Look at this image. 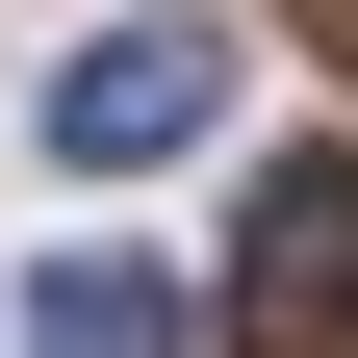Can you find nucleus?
Returning <instances> with one entry per match:
<instances>
[{
    "label": "nucleus",
    "mask_w": 358,
    "mask_h": 358,
    "mask_svg": "<svg viewBox=\"0 0 358 358\" xmlns=\"http://www.w3.org/2000/svg\"><path fill=\"white\" fill-rule=\"evenodd\" d=\"M231 358H358V154H282L231 231Z\"/></svg>",
    "instance_id": "obj_1"
},
{
    "label": "nucleus",
    "mask_w": 358,
    "mask_h": 358,
    "mask_svg": "<svg viewBox=\"0 0 358 358\" xmlns=\"http://www.w3.org/2000/svg\"><path fill=\"white\" fill-rule=\"evenodd\" d=\"M205 103H231V26H77V52H52V154H179V128H205Z\"/></svg>",
    "instance_id": "obj_2"
},
{
    "label": "nucleus",
    "mask_w": 358,
    "mask_h": 358,
    "mask_svg": "<svg viewBox=\"0 0 358 358\" xmlns=\"http://www.w3.org/2000/svg\"><path fill=\"white\" fill-rule=\"evenodd\" d=\"M26 358H179V282L154 256H52L26 282Z\"/></svg>",
    "instance_id": "obj_3"
},
{
    "label": "nucleus",
    "mask_w": 358,
    "mask_h": 358,
    "mask_svg": "<svg viewBox=\"0 0 358 358\" xmlns=\"http://www.w3.org/2000/svg\"><path fill=\"white\" fill-rule=\"evenodd\" d=\"M282 26H307V52H358V0H282Z\"/></svg>",
    "instance_id": "obj_4"
}]
</instances>
